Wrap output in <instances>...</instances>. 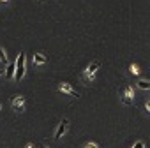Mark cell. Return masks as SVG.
Segmentation results:
<instances>
[{"label":"cell","mask_w":150,"mask_h":148,"mask_svg":"<svg viewBox=\"0 0 150 148\" xmlns=\"http://www.w3.org/2000/svg\"><path fill=\"white\" fill-rule=\"evenodd\" d=\"M25 60H27L25 53H20L18 58H16V63H14V80L16 81H20L25 74Z\"/></svg>","instance_id":"6da1fadb"},{"label":"cell","mask_w":150,"mask_h":148,"mask_svg":"<svg viewBox=\"0 0 150 148\" xmlns=\"http://www.w3.org/2000/svg\"><path fill=\"white\" fill-rule=\"evenodd\" d=\"M99 67H101V62H99V60H94V62L85 69L83 76H81L85 83H92V81H94V76H96V72H97V69H99Z\"/></svg>","instance_id":"7a4b0ae2"},{"label":"cell","mask_w":150,"mask_h":148,"mask_svg":"<svg viewBox=\"0 0 150 148\" xmlns=\"http://www.w3.org/2000/svg\"><path fill=\"white\" fill-rule=\"evenodd\" d=\"M132 97H134V92H132L131 87H125L124 92L120 94V101H122V104H125V106H131V104H132Z\"/></svg>","instance_id":"3957f363"},{"label":"cell","mask_w":150,"mask_h":148,"mask_svg":"<svg viewBox=\"0 0 150 148\" xmlns=\"http://www.w3.org/2000/svg\"><path fill=\"white\" fill-rule=\"evenodd\" d=\"M58 88H60V92H64V94H67V95H71V97H80V94L74 90L69 83H60Z\"/></svg>","instance_id":"277c9868"},{"label":"cell","mask_w":150,"mask_h":148,"mask_svg":"<svg viewBox=\"0 0 150 148\" xmlns=\"http://www.w3.org/2000/svg\"><path fill=\"white\" fill-rule=\"evenodd\" d=\"M13 109H14V111H23V109H25V97L16 95V97L13 99Z\"/></svg>","instance_id":"5b68a950"},{"label":"cell","mask_w":150,"mask_h":148,"mask_svg":"<svg viewBox=\"0 0 150 148\" xmlns=\"http://www.w3.org/2000/svg\"><path fill=\"white\" fill-rule=\"evenodd\" d=\"M67 125H69V120L64 118V120L58 123V129H57V132H55V139H60V137L64 136V132L67 130Z\"/></svg>","instance_id":"8992f818"},{"label":"cell","mask_w":150,"mask_h":148,"mask_svg":"<svg viewBox=\"0 0 150 148\" xmlns=\"http://www.w3.org/2000/svg\"><path fill=\"white\" fill-rule=\"evenodd\" d=\"M34 63H37V65L46 63V55H44V53H35V55H34Z\"/></svg>","instance_id":"52a82bcc"},{"label":"cell","mask_w":150,"mask_h":148,"mask_svg":"<svg viewBox=\"0 0 150 148\" xmlns=\"http://www.w3.org/2000/svg\"><path fill=\"white\" fill-rule=\"evenodd\" d=\"M138 87H139L141 90H146V88H150V81H146V80H139V81H138Z\"/></svg>","instance_id":"ba28073f"},{"label":"cell","mask_w":150,"mask_h":148,"mask_svg":"<svg viewBox=\"0 0 150 148\" xmlns=\"http://www.w3.org/2000/svg\"><path fill=\"white\" fill-rule=\"evenodd\" d=\"M6 74H7V78H14V63H11V65L7 67Z\"/></svg>","instance_id":"9c48e42d"},{"label":"cell","mask_w":150,"mask_h":148,"mask_svg":"<svg viewBox=\"0 0 150 148\" xmlns=\"http://www.w3.org/2000/svg\"><path fill=\"white\" fill-rule=\"evenodd\" d=\"M129 70H131V74H134V76H138V74H139V67H138L136 63H132V65L129 67Z\"/></svg>","instance_id":"30bf717a"},{"label":"cell","mask_w":150,"mask_h":148,"mask_svg":"<svg viewBox=\"0 0 150 148\" xmlns=\"http://www.w3.org/2000/svg\"><path fill=\"white\" fill-rule=\"evenodd\" d=\"M0 62H2V63H7V55H6L4 48H0Z\"/></svg>","instance_id":"8fae6325"},{"label":"cell","mask_w":150,"mask_h":148,"mask_svg":"<svg viewBox=\"0 0 150 148\" xmlns=\"http://www.w3.org/2000/svg\"><path fill=\"white\" fill-rule=\"evenodd\" d=\"M85 148H99V146H97L96 143H92V141H90V143H85Z\"/></svg>","instance_id":"7c38bea8"},{"label":"cell","mask_w":150,"mask_h":148,"mask_svg":"<svg viewBox=\"0 0 150 148\" xmlns=\"http://www.w3.org/2000/svg\"><path fill=\"white\" fill-rule=\"evenodd\" d=\"M132 148H145V146H143V143H141V141H138V143H134V146H132Z\"/></svg>","instance_id":"4fadbf2b"},{"label":"cell","mask_w":150,"mask_h":148,"mask_svg":"<svg viewBox=\"0 0 150 148\" xmlns=\"http://www.w3.org/2000/svg\"><path fill=\"white\" fill-rule=\"evenodd\" d=\"M145 108H146V109L150 111V101H146V104H145Z\"/></svg>","instance_id":"5bb4252c"},{"label":"cell","mask_w":150,"mask_h":148,"mask_svg":"<svg viewBox=\"0 0 150 148\" xmlns=\"http://www.w3.org/2000/svg\"><path fill=\"white\" fill-rule=\"evenodd\" d=\"M4 74H6V70H4V69H0V76H4Z\"/></svg>","instance_id":"9a60e30c"},{"label":"cell","mask_w":150,"mask_h":148,"mask_svg":"<svg viewBox=\"0 0 150 148\" xmlns=\"http://www.w3.org/2000/svg\"><path fill=\"white\" fill-rule=\"evenodd\" d=\"M25 148H34V144H32V143H28V144H27Z\"/></svg>","instance_id":"2e32d148"},{"label":"cell","mask_w":150,"mask_h":148,"mask_svg":"<svg viewBox=\"0 0 150 148\" xmlns=\"http://www.w3.org/2000/svg\"><path fill=\"white\" fill-rule=\"evenodd\" d=\"M41 148H48V146H46V144H41Z\"/></svg>","instance_id":"e0dca14e"},{"label":"cell","mask_w":150,"mask_h":148,"mask_svg":"<svg viewBox=\"0 0 150 148\" xmlns=\"http://www.w3.org/2000/svg\"><path fill=\"white\" fill-rule=\"evenodd\" d=\"M2 2H9V0H2Z\"/></svg>","instance_id":"ac0fdd59"},{"label":"cell","mask_w":150,"mask_h":148,"mask_svg":"<svg viewBox=\"0 0 150 148\" xmlns=\"http://www.w3.org/2000/svg\"><path fill=\"white\" fill-rule=\"evenodd\" d=\"M0 109H2V104H0Z\"/></svg>","instance_id":"d6986e66"}]
</instances>
